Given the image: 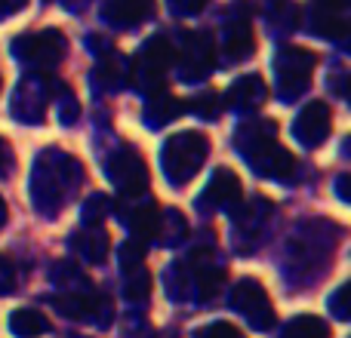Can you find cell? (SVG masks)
<instances>
[{
	"label": "cell",
	"instance_id": "obj_1",
	"mask_svg": "<svg viewBox=\"0 0 351 338\" xmlns=\"http://www.w3.org/2000/svg\"><path fill=\"white\" fill-rule=\"evenodd\" d=\"M234 145L265 179H290L296 172V157L278 145V127L271 120H247L234 133Z\"/></svg>",
	"mask_w": 351,
	"mask_h": 338
},
{
	"label": "cell",
	"instance_id": "obj_2",
	"mask_svg": "<svg viewBox=\"0 0 351 338\" xmlns=\"http://www.w3.org/2000/svg\"><path fill=\"white\" fill-rule=\"evenodd\" d=\"M80 166L74 157L62 151H43L37 160L34 179H31V194H34V203L40 206L47 216H53L62 203H65L71 185L80 179Z\"/></svg>",
	"mask_w": 351,
	"mask_h": 338
},
{
	"label": "cell",
	"instance_id": "obj_3",
	"mask_svg": "<svg viewBox=\"0 0 351 338\" xmlns=\"http://www.w3.org/2000/svg\"><path fill=\"white\" fill-rule=\"evenodd\" d=\"M210 157V139L200 133H179L170 135L160 151V166L173 185H185L200 172V166Z\"/></svg>",
	"mask_w": 351,
	"mask_h": 338
},
{
	"label": "cell",
	"instance_id": "obj_4",
	"mask_svg": "<svg viewBox=\"0 0 351 338\" xmlns=\"http://www.w3.org/2000/svg\"><path fill=\"white\" fill-rule=\"evenodd\" d=\"M176 62V47L167 37H152L145 47L139 49V55L133 59L130 68V80L139 86L142 92H164V71Z\"/></svg>",
	"mask_w": 351,
	"mask_h": 338
},
{
	"label": "cell",
	"instance_id": "obj_5",
	"mask_svg": "<svg viewBox=\"0 0 351 338\" xmlns=\"http://www.w3.org/2000/svg\"><path fill=\"white\" fill-rule=\"evenodd\" d=\"M317 55L311 49L302 47H284L274 55V74H278V92L284 102H293L296 96H302L311 83Z\"/></svg>",
	"mask_w": 351,
	"mask_h": 338
},
{
	"label": "cell",
	"instance_id": "obj_6",
	"mask_svg": "<svg viewBox=\"0 0 351 338\" xmlns=\"http://www.w3.org/2000/svg\"><path fill=\"white\" fill-rule=\"evenodd\" d=\"M105 172H108L111 185L121 194H130V197H142L148 187V166L142 160V154L133 151V148H117L108 157Z\"/></svg>",
	"mask_w": 351,
	"mask_h": 338
},
{
	"label": "cell",
	"instance_id": "obj_7",
	"mask_svg": "<svg viewBox=\"0 0 351 338\" xmlns=\"http://www.w3.org/2000/svg\"><path fill=\"white\" fill-rule=\"evenodd\" d=\"M231 304H234V311H241V317L253 329H271L274 326L271 298H268L265 286H262L259 280H241V283L231 289Z\"/></svg>",
	"mask_w": 351,
	"mask_h": 338
},
{
	"label": "cell",
	"instance_id": "obj_8",
	"mask_svg": "<svg viewBox=\"0 0 351 338\" xmlns=\"http://www.w3.org/2000/svg\"><path fill=\"white\" fill-rule=\"evenodd\" d=\"M16 55L34 68H53L65 55V34L56 28L37 31V34H22L16 40Z\"/></svg>",
	"mask_w": 351,
	"mask_h": 338
},
{
	"label": "cell",
	"instance_id": "obj_9",
	"mask_svg": "<svg viewBox=\"0 0 351 338\" xmlns=\"http://www.w3.org/2000/svg\"><path fill=\"white\" fill-rule=\"evenodd\" d=\"M56 311L68 320H93L96 326H108L114 320V304L108 296H90V292H68L53 298Z\"/></svg>",
	"mask_w": 351,
	"mask_h": 338
},
{
	"label": "cell",
	"instance_id": "obj_10",
	"mask_svg": "<svg viewBox=\"0 0 351 338\" xmlns=\"http://www.w3.org/2000/svg\"><path fill=\"white\" fill-rule=\"evenodd\" d=\"M330 129H333V111L327 102H308L293 120V135L305 148H321L327 142Z\"/></svg>",
	"mask_w": 351,
	"mask_h": 338
},
{
	"label": "cell",
	"instance_id": "obj_11",
	"mask_svg": "<svg viewBox=\"0 0 351 338\" xmlns=\"http://www.w3.org/2000/svg\"><path fill=\"white\" fill-rule=\"evenodd\" d=\"M213 55H216V49H213L210 34H188L182 40V53H179L182 74L188 80H204L213 71Z\"/></svg>",
	"mask_w": 351,
	"mask_h": 338
},
{
	"label": "cell",
	"instance_id": "obj_12",
	"mask_svg": "<svg viewBox=\"0 0 351 338\" xmlns=\"http://www.w3.org/2000/svg\"><path fill=\"white\" fill-rule=\"evenodd\" d=\"M154 12V0H105L102 16L114 28H136Z\"/></svg>",
	"mask_w": 351,
	"mask_h": 338
},
{
	"label": "cell",
	"instance_id": "obj_13",
	"mask_svg": "<svg viewBox=\"0 0 351 338\" xmlns=\"http://www.w3.org/2000/svg\"><path fill=\"white\" fill-rule=\"evenodd\" d=\"M241 179H237L231 169H216L210 179V185H206L204 197H200V206H219V209H225V206H234L237 200H241Z\"/></svg>",
	"mask_w": 351,
	"mask_h": 338
},
{
	"label": "cell",
	"instance_id": "obj_14",
	"mask_svg": "<svg viewBox=\"0 0 351 338\" xmlns=\"http://www.w3.org/2000/svg\"><path fill=\"white\" fill-rule=\"evenodd\" d=\"M265 99H268V90H265V80H262L259 74H247V77L234 80L231 90L225 92V105H228V108H237V111H253V108H259Z\"/></svg>",
	"mask_w": 351,
	"mask_h": 338
},
{
	"label": "cell",
	"instance_id": "obj_15",
	"mask_svg": "<svg viewBox=\"0 0 351 338\" xmlns=\"http://www.w3.org/2000/svg\"><path fill=\"white\" fill-rule=\"evenodd\" d=\"M71 246L84 261H90V265H102L105 255H108V249H111V237H108V231L105 228L90 224V228H84V231L74 234Z\"/></svg>",
	"mask_w": 351,
	"mask_h": 338
},
{
	"label": "cell",
	"instance_id": "obj_16",
	"mask_svg": "<svg viewBox=\"0 0 351 338\" xmlns=\"http://www.w3.org/2000/svg\"><path fill=\"white\" fill-rule=\"evenodd\" d=\"M123 224L133 231V240H152L160 231V206L154 200H142L139 206L130 209V216H123Z\"/></svg>",
	"mask_w": 351,
	"mask_h": 338
},
{
	"label": "cell",
	"instance_id": "obj_17",
	"mask_svg": "<svg viewBox=\"0 0 351 338\" xmlns=\"http://www.w3.org/2000/svg\"><path fill=\"white\" fill-rule=\"evenodd\" d=\"M253 49H256L253 25L247 18H234L228 25V31H225V55L228 59H247Z\"/></svg>",
	"mask_w": 351,
	"mask_h": 338
},
{
	"label": "cell",
	"instance_id": "obj_18",
	"mask_svg": "<svg viewBox=\"0 0 351 338\" xmlns=\"http://www.w3.org/2000/svg\"><path fill=\"white\" fill-rule=\"evenodd\" d=\"M10 329L16 338H40L49 333V320L34 308H16L10 317Z\"/></svg>",
	"mask_w": 351,
	"mask_h": 338
},
{
	"label": "cell",
	"instance_id": "obj_19",
	"mask_svg": "<svg viewBox=\"0 0 351 338\" xmlns=\"http://www.w3.org/2000/svg\"><path fill=\"white\" fill-rule=\"evenodd\" d=\"M182 111H185V102H182V99H173V96H167V92H158L154 102H148V108H145V123L148 127H164V123L182 117Z\"/></svg>",
	"mask_w": 351,
	"mask_h": 338
},
{
	"label": "cell",
	"instance_id": "obj_20",
	"mask_svg": "<svg viewBox=\"0 0 351 338\" xmlns=\"http://www.w3.org/2000/svg\"><path fill=\"white\" fill-rule=\"evenodd\" d=\"M280 338H333V333H330L327 320H321L315 314H302L287 323Z\"/></svg>",
	"mask_w": 351,
	"mask_h": 338
},
{
	"label": "cell",
	"instance_id": "obj_21",
	"mask_svg": "<svg viewBox=\"0 0 351 338\" xmlns=\"http://www.w3.org/2000/svg\"><path fill=\"white\" fill-rule=\"evenodd\" d=\"M311 28L317 34H327V37H346V18L339 16L336 6H327V3H317L311 10Z\"/></svg>",
	"mask_w": 351,
	"mask_h": 338
},
{
	"label": "cell",
	"instance_id": "obj_22",
	"mask_svg": "<svg viewBox=\"0 0 351 338\" xmlns=\"http://www.w3.org/2000/svg\"><path fill=\"white\" fill-rule=\"evenodd\" d=\"M16 99H28V108H22L16 114L19 120H25V123H40L43 120V114H47V90H40V86H31L28 90V83H25Z\"/></svg>",
	"mask_w": 351,
	"mask_h": 338
},
{
	"label": "cell",
	"instance_id": "obj_23",
	"mask_svg": "<svg viewBox=\"0 0 351 338\" xmlns=\"http://www.w3.org/2000/svg\"><path fill=\"white\" fill-rule=\"evenodd\" d=\"M194 286H197V298L210 302V298H216L219 292H222L225 274L219 271V268H213V265H204V268L197 271V277H194Z\"/></svg>",
	"mask_w": 351,
	"mask_h": 338
},
{
	"label": "cell",
	"instance_id": "obj_24",
	"mask_svg": "<svg viewBox=\"0 0 351 338\" xmlns=\"http://www.w3.org/2000/svg\"><path fill=\"white\" fill-rule=\"evenodd\" d=\"M123 296L130 298V302H145L148 296H152V274L142 268V271H133L127 274V283H123Z\"/></svg>",
	"mask_w": 351,
	"mask_h": 338
},
{
	"label": "cell",
	"instance_id": "obj_25",
	"mask_svg": "<svg viewBox=\"0 0 351 338\" xmlns=\"http://www.w3.org/2000/svg\"><path fill=\"white\" fill-rule=\"evenodd\" d=\"M142 261H145V243L142 240H127L121 246V271L123 274H133V271H142Z\"/></svg>",
	"mask_w": 351,
	"mask_h": 338
},
{
	"label": "cell",
	"instance_id": "obj_26",
	"mask_svg": "<svg viewBox=\"0 0 351 338\" xmlns=\"http://www.w3.org/2000/svg\"><path fill=\"white\" fill-rule=\"evenodd\" d=\"M185 218L179 216L176 209H167V212H160V231H158V237H164L167 243H176V240H182V234H185Z\"/></svg>",
	"mask_w": 351,
	"mask_h": 338
},
{
	"label": "cell",
	"instance_id": "obj_27",
	"mask_svg": "<svg viewBox=\"0 0 351 338\" xmlns=\"http://www.w3.org/2000/svg\"><path fill=\"white\" fill-rule=\"evenodd\" d=\"M188 108H191L197 117L216 120V117H219V96H216V92H204V96L191 99V102H188Z\"/></svg>",
	"mask_w": 351,
	"mask_h": 338
},
{
	"label": "cell",
	"instance_id": "obj_28",
	"mask_svg": "<svg viewBox=\"0 0 351 338\" xmlns=\"http://www.w3.org/2000/svg\"><path fill=\"white\" fill-rule=\"evenodd\" d=\"M197 338H247V335H243L241 329L234 326V323H228V320H216V323H210V326L197 329Z\"/></svg>",
	"mask_w": 351,
	"mask_h": 338
},
{
	"label": "cell",
	"instance_id": "obj_29",
	"mask_svg": "<svg viewBox=\"0 0 351 338\" xmlns=\"http://www.w3.org/2000/svg\"><path fill=\"white\" fill-rule=\"evenodd\" d=\"M108 209H111V200L105 194H96V197L86 200V218H90V224H96L102 216H108Z\"/></svg>",
	"mask_w": 351,
	"mask_h": 338
},
{
	"label": "cell",
	"instance_id": "obj_30",
	"mask_svg": "<svg viewBox=\"0 0 351 338\" xmlns=\"http://www.w3.org/2000/svg\"><path fill=\"white\" fill-rule=\"evenodd\" d=\"M12 289H16V265H12V259L0 255V296Z\"/></svg>",
	"mask_w": 351,
	"mask_h": 338
},
{
	"label": "cell",
	"instance_id": "obj_31",
	"mask_svg": "<svg viewBox=\"0 0 351 338\" xmlns=\"http://www.w3.org/2000/svg\"><path fill=\"white\" fill-rule=\"evenodd\" d=\"M348 292H351V286H339V292H336L333 298H330V308H333V314L339 317V320H348Z\"/></svg>",
	"mask_w": 351,
	"mask_h": 338
},
{
	"label": "cell",
	"instance_id": "obj_32",
	"mask_svg": "<svg viewBox=\"0 0 351 338\" xmlns=\"http://www.w3.org/2000/svg\"><path fill=\"white\" fill-rule=\"evenodd\" d=\"M170 3L173 12H179V16H194V12H200L206 6V0H167Z\"/></svg>",
	"mask_w": 351,
	"mask_h": 338
},
{
	"label": "cell",
	"instance_id": "obj_33",
	"mask_svg": "<svg viewBox=\"0 0 351 338\" xmlns=\"http://www.w3.org/2000/svg\"><path fill=\"white\" fill-rule=\"evenodd\" d=\"M10 166H12V148L0 139V172H6Z\"/></svg>",
	"mask_w": 351,
	"mask_h": 338
},
{
	"label": "cell",
	"instance_id": "obj_34",
	"mask_svg": "<svg viewBox=\"0 0 351 338\" xmlns=\"http://www.w3.org/2000/svg\"><path fill=\"white\" fill-rule=\"evenodd\" d=\"M25 3H28V0H0V10H3V12H16V10H22Z\"/></svg>",
	"mask_w": 351,
	"mask_h": 338
},
{
	"label": "cell",
	"instance_id": "obj_35",
	"mask_svg": "<svg viewBox=\"0 0 351 338\" xmlns=\"http://www.w3.org/2000/svg\"><path fill=\"white\" fill-rule=\"evenodd\" d=\"M336 185H339V197L348 200V175H339V181H336Z\"/></svg>",
	"mask_w": 351,
	"mask_h": 338
},
{
	"label": "cell",
	"instance_id": "obj_36",
	"mask_svg": "<svg viewBox=\"0 0 351 338\" xmlns=\"http://www.w3.org/2000/svg\"><path fill=\"white\" fill-rule=\"evenodd\" d=\"M6 216H10V209H6V200H3V197H0V228H3Z\"/></svg>",
	"mask_w": 351,
	"mask_h": 338
},
{
	"label": "cell",
	"instance_id": "obj_37",
	"mask_svg": "<svg viewBox=\"0 0 351 338\" xmlns=\"http://www.w3.org/2000/svg\"><path fill=\"white\" fill-rule=\"evenodd\" d=\"M321 3H327V6H339L342 0H321Z\"/></svg>",
	"mask_w": 351,
	"mask_h": 338
},
{
	"label": "cell",
	"instance_id": "obj_38",
	"mask_svg": "<svg viewBox=\"0 0 351 338\" xmlns=\"http://www.w3.org/2000/svg\"><path fill=\"white\" fill-rule=\"evenodd\" d=\"M0 90H3V80H0Z\"/></svg>",
	"mask_w": 351,
	"mask_h": 338
}]
</instances>
